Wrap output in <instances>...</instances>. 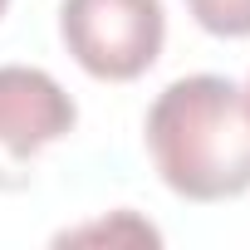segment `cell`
Masks as SVG:
<instances>
[{
  "instance_id": "cell-1",
  "label": "cell",
  "mask_w": 250,
  "mask_h": 250,
  "mask_svg": "<svg viewBox=\"0 0 250 250\" xmlns=\"http://www.w3.org/2000/svg\"><path fill=\"white\" fill-rule=\"evenodd\" d=\"M147 152L187 201H226L250 187V103L221 74H187L147 108Z\"/></svg>"
},
{
  "instance_id": "cell-2",
  "label": "cell",
  "mask_w": 250,
  "mask_h": 250,
  "mask_svg": "<svg viewBox=\"0 0 250 250\" xmlns=\"http://www.w3.org/2000/svg\"><path fill=\"white\" fill-rule=\"evenodd\" d=\"M167 20L162 0H64L59 40L93 79L128 83L157 64Z\"/></svg>"
},
{
  "instance_id": "cell-3",
  "label": "cell",
  "mask_w": 250,
  "mask_h": 250,
  "mask_svg": "<svg viewBox=\"0 0 250 250\" xmlns=\"http://www.w3.org/2000/svg\"><path fill=\"white\" fill-rule=\"evenodd\" d=\"M79 108L54 74L30 64H0V191L25 187L35 157L49 143L69 138Z\"/></svg>"
},
{
  "instance_id": "cell-4",
  "label": "cell",
  "mask_w": 250,
  "mask_h": 250,
  "mask_svg": "<svg viewBox=\"0 0 250 250\" xmlns=\"http://www.w3.org/2000/svg\"><path fill=\"white\" fill-rule=\"evenodd\" d=\"M187 10L211 35H226V40L250 35V0H187Z\"/></svg>"
},
{
  "instance_id": "cell-5",
  "label": "cell",
  "mask_w": 250,
  "mask_h": 250,
  "mask_svg": "<svg viewBox=\"0 0 250 250\" xmlns=\"http://www.w3.org/2000/svg\"><path fill=\"white\" fill-rule=\"evenodd\" d=\"M5 5H10V0H0V15H5Z\"/></svg>"
},
{
  "instance_id": "cell-6",
  "label": "cell",
  "mask_w": 250,
  "mask_h": 250,
  "mask_svg": "<svg viewBox=\"0 0 250 250\" xmlns=\"http://www.w3.org/2000/svg\"><path fill=\"white\" fill-rule=\"evenodd\" d=\"M245 103H250V83H245Z\"/></svg>"
}]
</instances>
